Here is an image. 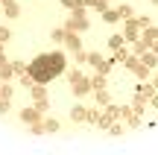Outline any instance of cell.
<instances>
[{
    "instance_id": "cell-1",
    "label": "cell",
    "mask_w": 158,
    "mask_h": 155,
    "mask_svg": "<svg viewBox=\"0 0 158 155\" xmlns=\"http://www.w3.org/2000/svg\"><path fill=\"white\" fill-rule=\"evenodd\" d=\"M62 67H64L62 56H38L29 67V73L38 82H50V79H56V73H62Z\"/></svg>"
}]
</instances>
